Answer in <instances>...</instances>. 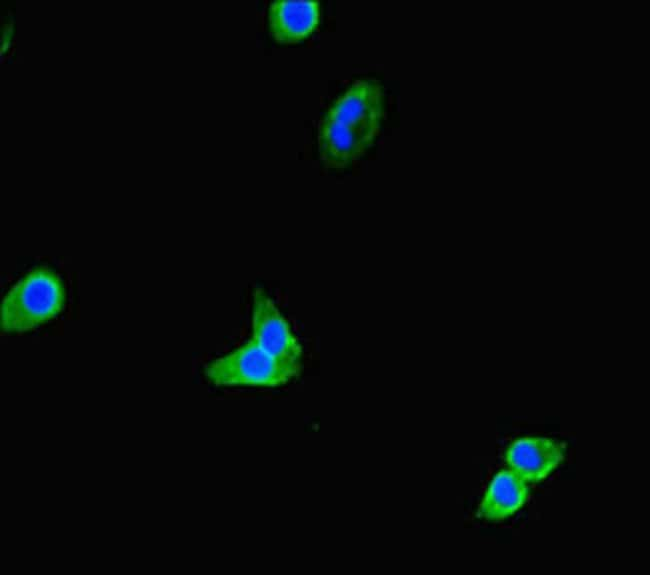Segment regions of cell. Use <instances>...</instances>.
Wrapping results in <instances>:
<instances>
[{"label": "cell", "instance_id": "6da1fadb", "mask_svg": "<svg viewBox=\"0 0 650 575\" xmlns=\"http://www.w3.org/2000/svg\"><path fill=\"white\" fill-rule=\"evenodd\" d=\"M385 114V92L376 78L352 81L329 104L317 131L321 161L332 168L361 158L378 137Z\"/></svg>", "mask_w": 650, "mask_h": 575}, {"label": "cell", "instance_id": "7a4b0ae2", "mask_svg": "<svg viewBox=\"0 0 650 575\" xmlns=\"http://www.w3.org/2000/svg\"><path fill=\"white\" fill-rule=\"evenodd\" d=\"M65 288L59 275L37 267L22 275L1 303V329L6 333L33 330L56 317L64 307Z\"/></svg>", "mask_w": 650, "mask_h": 575}, {"label": "cell", "instance_id": "3957f363", "mask_svg": "<svg viewBox=\"0 0 650 575\" xmlns=\"http://www.w3.org/2000/svg\"><path fill=\"white\" fill-rule=\"evenodd\" d=\"M300 370V362L279 359L249 337L236 348L211 360L204 368V376L219 387L274 388L290 382Z\"/></svg>", "mask_w": 650, "mask_h": 575}, {"label": "cell", "instance_id": "277c9868", "mask_svg": "<svg viewBox=\"0 0 650 575\" xmlns=\"http://www.w3.org/2000/svg\"><path fill=\"white\" fill-rule=\"evenodd\" d=\"M251 338L271 355L300 362L303 350L289 322L265 290L256 288L251 303Z\"/></svg>", "mask_w": 650, "mask_h": 575}, {"label": "cell", "instance_id": "5b68a950", "mask_svg": "<svg viewBox=\"0 0 650 575\" xmlns=\"http://www.w3.org/2000/svg\"><path fill=\"white\" fill-rule=\"evenodd\" d=\"M504 458L509 468L525 481L538 482L564 459V447L554 438L526 436L512 441Z\"/></svg>", "mask_w": 650, "mask_h": 575}, {"label": "cell", "instance_id": "8992f818", "mask_svg": "<svg viewBox=\"0 0 650 575\" xmlns=\"http://www.w3.org/2000/svg\"><path fill=\"white\" fill-rule=\"evenodd\" d=\"M318 0H273L266 11L270 34L279 42H295L310 35L318 26Z\"/></svg>", "mask_w": 650, "mask_h": 575}, {"label": "cell", "instance_id": "52a82bcc", "mask_svg": "<svg viewBox=\"0 0 650 575\" xmlns=\"http://www.w3.org/2000/svg\"><path fill=\"white\" fill-rule=\"evenodd\" d=\"M526 481L510 468L500 470L489 483L479 504V517L503 520L514 514L526 501Z\"/></svg>", "mask_w": 650, "mask_h": 575}]
</instances>
